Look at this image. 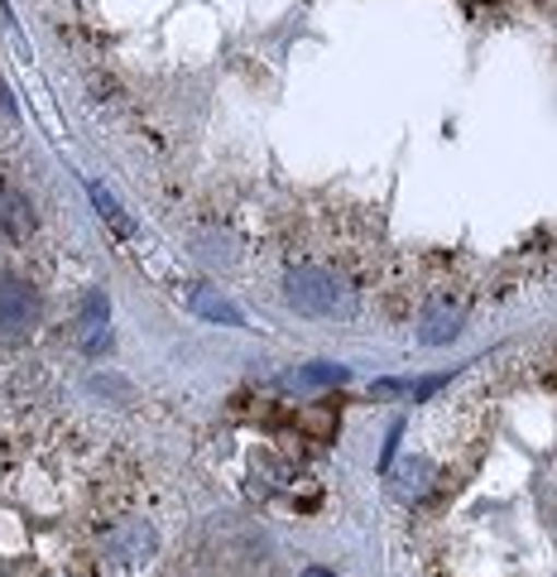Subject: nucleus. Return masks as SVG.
<instances>
[{"instance_id":"obj_1","label":"nucleus","mask_w":557,"mask_h":577,"mask_svg":"<svg viewBox=\"0 0 557 577\" xmlns=\"http://www.w3.org/2000/svg\"><path fill=\"white\" fill-rule=\"evenodd\" d=\"M284 298H288V308L308 313V318H351V313H356V288H351L342 274L318 270V264L288 270Z\"/></svg>"},{"instance_id":"obj_2","label":"nucleus","mask_w":557,"mask_h":577,"mask_svg":"<svg viewBox=\"0 0 557 577\" xmlns=\"http://www.w3.org/2000/svg\"><path fill=\"white\" fill-rule=\"evenodd\" d=\"M462 322H466L462 298L438 294L428 308H423V318H418V342H423V346H447L457 332H462Z\"/></svg>"},{"instance_id":"obj_3","label":"nucleus","mask_w":557,"mask_h":577,"mask_svg":"<svg viewBox=\"0 0 557 577\" xmlns=\"http://www.w3.org/2000/svg\"><path fill=\"white\" fill-rule=\"evenodd\" d=\"M78 346L87 356H102L111 346V308H106V294L102 288H87L82 298V313H78Z\"/></svg>"},{"instance_id":"obj_4","label":"nucleus","mask_w":557,"mask_h":577,"mask_svg":"<svg viewBox=\"0 0 557 577\" xmlns=\"http://www.w3.org/2000/svg\"><path fill=\"white\" fill-rule=\"evenodd\" d=\"M39 318V294L24 280H0V332H29Z\"/></svg>"},{"instance_id":"obj_5","label":"nucleus","mask_w":557,"mask_h":577,"mask_svg":"<svg viewBox=\"0 0 557 577\" xmlns=\"http://www.w3.org/2000/svg\"><path fill=\"white\" fill-rule=\"evenodd\" d=\"M188 308L208 322H226V328H246V313H240L222 288H208V284H192L188 288Z\"/></svg>"},{"instance_id":"obj_6","label":"nucleus","mask_w":557,"mask_h":577,"mask_svg":"<svg viewBox=\"0 0 557 577\" xmlns=\"http://www.w3.org/2000/svg\"><path fill=\"white\" fill-rule=\"evenodd\" d=\"M351 380L346 366H336V361H312V366H298L284 376V390H322V385H342Z\"/></svg>"},{"instance_id":"obj_7","label":"nucleus","mask_w":557,"mask_h":577,"mask_svg":"<svg viewBox=\"0 0 557 577\" xmlns=\"http://www.w3.org/2000/svg\"><path fill=\"white\" fill-rule=\"evenodd\" d=\"M0 226L10 232V240H29L34 232V212L20 192H0Z\"/></svg>"},{"instance_id":"obj_8","label":"nucleus","mask_w":557,"mask_h":577,"mask_svg":"<svg viewBox=\"0 0 557 577\" xmlns=\"http://www.w3.org/2000/svg\"><path fill=\"white\" fill-rule=\"evenodd\" d=\"M111 553H116V558H126V563L150 558V553H154V529H150V525H126V529H120V534L111 539Z\"/></svg>"},{"instance_id":"obj_9","label":"nucleus","mask_w":557,"mask_h":577,"mask_svg":"<svg viewBox=\"0 0 557 577\" xmlns=\"http://www.w3.org/2000/svg\"><path fill=\"white\" fill-rule=\"evenodd\" d=\"M394 481H399V496H423V491H428V481H432V462L428 457H408L404 467H399L394 472Z\"/></svg>"},{"instance_id":"obj_10","label":"nucleus","mask_w":557,"mask_h":577,"mask_svg":"<svg viewBox=\"0 0 557 577\" xmlns=\"http://www.w3.org/2000/svg\"><path fill=\"white\" fill-rule=\"evenodd\" d=\"M87 192H92V202H96V212L106 216V222L111 226H120V232H130V222H126V212H120V202L111 198V192H106L102 184H87Z\"/></svg>"},{"instance_id":"obj_11","label":"nucleus","mask_w":557,"mask_h":577,"mask_svg":"<svg viewBox=\"0 0 557 577\" xmlns=\"http://www.w3.org/2000/svg\"><path fill=\"white\" fill-rule=\"evenodd\" d=\"M394 443H399V424L390 428V443H384V452H380V467H390V462H394Z\"/></svg>"},{"instance_id":"obj_12","label":"nucleus","mask_w":557,"mask_h":577,"mask_svg":"<svg viewBox=\"0 0 557 577\" xmlns=\"http://www.w3.org/2000/svg\"><path fill=\"white\" fill-rule=\"evenodd\" d=\"M303 577H332V573H322V568H308V573H303Z\"/></svg>"}]
</instances>
